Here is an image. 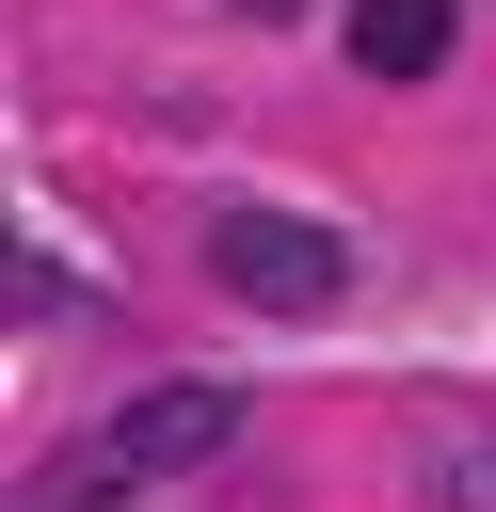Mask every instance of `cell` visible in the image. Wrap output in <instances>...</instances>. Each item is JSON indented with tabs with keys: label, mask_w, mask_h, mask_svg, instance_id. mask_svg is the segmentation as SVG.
<instances>
[{
	"label": "cell",
	"mask_w": 496,
	"mask_h": 512,
	"mask_svg": "<svg viewBox=\"0 0 496 512\" xmlns=\"http://www.w3.org/2000/svg\"><path fill=\"white\" fill-rule=\"evenodd\" d=\"M240 416H256L240 384H144V400H128L96 448H64V464H48V512H128L144 480H192V464H224V448H240Z\"/></svg>",
	"instance_id": "1"
},
{
	"label": "cell",
	"mask_w": 496,
	"mask_h": 512,
	"mask_svg": "<svg viewBox=\"0 0 496 512\" xmlns=\"http://www.w3.org/2000/svg\"><path fill=\"white\" fill-rule=\"evenodd\" d=\"M208 288H224V304H256V320H336L352 240H336V224H304V208H224V224H208Z\"/></svg>",
	"instance_id": "2"
},
{
	"label": "cell",
	"mask_w": 496,
	"mask_h": 512,
	"mask_svg": "<svg viewBox=\"0 0 496 512\" xmlns=\"http://www.w3.org/2000/svg\"><path fill=\"white\" fill-rule=\"evenodd\" d=\"M448 32H464V0H352V32H336V48H352L368 80H432V64H448Z\"/></svg>",
	"instance_id": "3"
},
{
	"label": "cell",
	"mask_w": 496,
	"mask_h": 512,
	"mask_svg": "<svg viewBox=\"0 0 496 512\" xmlns=\"http://www.w3.org/2000/svg\"><path fill=\"white\" fill-rule=\"evenodd\" d=\"M240 16H304V0H240Z\"/></svg>",
	"instance_id": "4"
}]
</instances>
